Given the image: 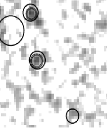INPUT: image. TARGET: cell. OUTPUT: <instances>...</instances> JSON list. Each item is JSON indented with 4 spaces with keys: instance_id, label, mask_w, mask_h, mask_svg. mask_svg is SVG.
Segmentation results:
<instances>
[{
    "instance_id": "2",
    "label": "cell",
    "mask_w": 107,
    "mask_h": 128,
    "mask_svg": "<svg viewBox=\"0 0 107 128\" xmlns=\"http://www.w3.org/2000/svg\"><path fill=\"white\" fill-rule=\"evenodd\" d=\"M46 57L42 52L34 51L29 58V62L31 67L36 70L44 68L46 63Z\"/></svg>"
},
{
    "instance_id": "4",
    "label": "cell",
    "mask_w": 107,
    "mask_h": 128,
    "mask_svg": "<svg viewBox=\"0 0 107 128\" xmlns=\"http://www.w3.org/2000/svg\"><path fill=\"white\" fill-rule=\"evenodd\" d=\"M80 117L79 112L76 109L70 108L66 114V120L70 124H75L78 121Z\"/></svg>"
},
{
    "instance_id": "1",
    "label": "cell",
    "mask_w": 107,
    "mask_h": 128,
    "mask_svg": "<svg viewBox=\"0 0 107 128\" xmlns=\"http://www.w3.org/2000/svg\"><path fill=\"white\" fill-rule=\"evenodd\" d=\"M24 32L23 23L17 16L8 15L0 20V41L5 45L14 46L19 44Z\"/></svg>"
},
{
    "instance_id": "3",
    "label": "cell",
    "mask_w": 107,
    "mask_h": 128,
    "mask_svg": "<svg viewBox=\"0 0 107 128\" xmlns=\"http://www.w3.org/2000/svg\"><path fill=\"white\" fill-rule=\"evenodd\" d=\"M23 16L29 22H32L36 20L39 16V10L34 4L26 5L23 9Z\"/></svg>"
}]
</instances>
